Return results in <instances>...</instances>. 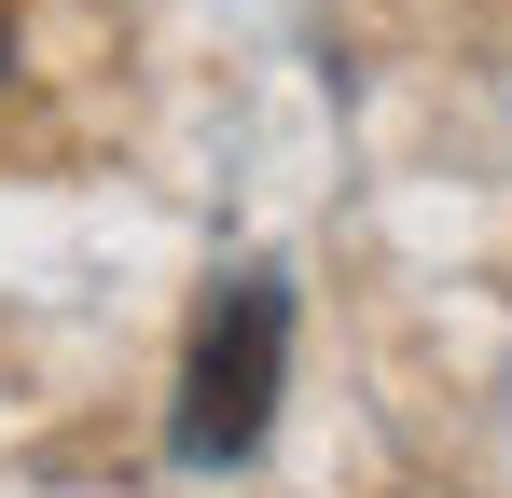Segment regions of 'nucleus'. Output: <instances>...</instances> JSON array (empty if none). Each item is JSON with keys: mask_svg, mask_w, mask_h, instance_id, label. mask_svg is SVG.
<instances>
[{"mask_svg": "<svg viewBox=\"0 0 512 498\" xmlns=\"http://www.w3.org/2000/svg\"><path fill=\"white\" fill-rule=\"evenodd\" d=\"M0 83H14V14H0Z\"/></svg>", "mask_w": 512, "mask_h": 498, "instance_id": "f03ea898", "label": "nucleus"}, {"mask_svg": "<svg viewBox=\"0 0 512 498\" xmlns=\"http://www.w3.org/2000/svg\"><path fill=\"white\" fill-rule=\"evenodd\" d=\"M277 374H291V277H222L208 291V319H194V360H180V415L167 443L194 471H222V457H250L263 415H277Z\"/></svg>", "mask_w": 512, "mask_h": 498, "instance_id": "f257e3e1", "label": "nucleus"}]
</instances>
